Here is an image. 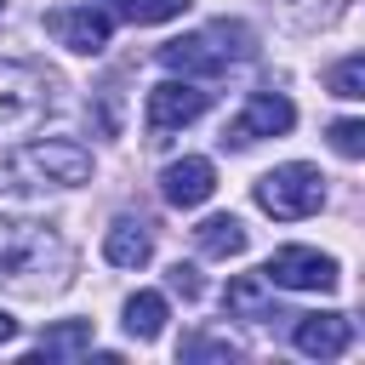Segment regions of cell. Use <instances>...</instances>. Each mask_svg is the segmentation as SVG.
<instances>
[{
    "label": "cell",
    "instance_id": "6da1fadb",
    "mask_svg": "<svg viewBox=\"0 0 365 365\" xmlns=\"http://www.w3.org/2000/svg\"><path fill=\"white\" fill-rule=\"evenodd\" d=\"M74 274V251L51 222L34 217H0V279L17 297H51Z\"/></svg>",
    "mask_w": 365,
    "mask_h": 365
},
{
    "label": "cell",
    "instance_id": "7a4b0ae2",
    "mask_svg": "<svg viewBox=\"0 0 365 365\" xmlns=\"http://www.w3.org/2000/svg\"><path fill=\"white\" fill-rule=\"evenodd\" d=\"M154 57H160L171 74L217 80V74H228L234 63H251V57H257V34H251L245 23H228V17H217V23H211V29H200V34L165 40Z\"/></svg>",
    "mask_w": 365,
    "mask_h": 365
},
{
    "label": "cell",
    "instance_id": "3957f363",
    "mask_svg": "<svg viewBox=\"0 0 365 365\" xmlns=\"http://www.w3.org/2000/svg\"><path fill=\"white\" fill-rule=\"evenodd\" d=\"M57 91V80L40 68V63H29V57H0V143H11V137H29L46 114H51V97Z\"/></svg>",
    "mask_w": 365,
    "mask_h": 365
},
{
    "label": "cell",
    "instance_id": "277c9868",
    "mask_svg": "<svg viewBox=\"0 0 365 365\" xmlns=\"http://www.w3.org/2000/svg\"><path fill=\"white\" fill-rule=\"evenodd\" d=\"M6 177L17 188H80L91 177V148L74 137H40L6 160Z\"/></svg>",
    "mask_w": 365,
    "mask_h": 365
},
{
    "label": "cell",
    "instance_id": "5b68a950",
    "mask_svg": "<svg viewBox=\"0 0 365 365\" xmlns=\"http://www.w3.org/2000/svg\"><path fill=\"white\" fill-rule=\"evenodd\" d=\"M251 194H257V205H262L274 222H302V217H314V211L325 205V177H319L314 165L291 160V165L262 171Z\"/></svg>",
    "mask_w": 365,
    "mask_h": 365
},
{
    "label": "cell",
    "instance_id": "8992f818",
    "mask_svg": "<svg viewBox=\"0 0 365 365\" xmlns=\"http://www.w3.org/2000/svg\"><path fill=\"white\" fill-rule=\"evenodd\" d=\"M205 108H211V91H205L200 80H160V86L148 91V103H143V125H148V137L160 143V137L194 125Z\"/></svg>",
    "mask_w": 365,
    "mask_h": 365
},
{
    "label": "cell",
    "instance_id": "52a82bcc",
    "mask_svg": "<svg viewBox=\"0 0 365 365\" xmlns=\"http://www.w3.org/2000/svg\"><path fill=\"white\" fill-rule=\"evenodd\" d=\"M262 279L274 291H336V257L314 251V245H279L268 262H262Z\"/></svg>",
    "mask_w": 365,
    "mask_h": 365
},
{
    "label": "cell",
    "instance_id": "ba28073f",
    "mask_svg": "<svg viewBox=\"0 0 365 365\" xmlns=\"http://www.w3.org/2000/svg\"><path fill=\"white\" fill-rule=\"evenodd\" d=\"M291 125H297L291 97H279V91H251V97H245V108L228 120L222 143H228V148H251V143H262V137H285Z\"/></svg>",
    "mask_w": 365,
    "mask_h": 365
},
{
    "label": "cell",
    "instance_id": "9c48e42d",
    "mask_svg": "<svg viewBox=\"0 0 365 365\" xmlns=\"http://www.w3.org/2000/svg\"><path fill=\"white\" fill-rule=\"evenodd\" d=\"M46 29L57 34V46H68V51H80V57H97V51L108 46L114 17H108L103 6H51V11H46Z\"/></svg>",
    "mask_w": 365,
    "mask_h": 365
},
{
    "label": "cell",
    "instance_id": "30bf717a",
    "mask_svg": "<svg viewBox=\"0 0 365 365\" xmlns=\"http://www.w3.org/2000/svg\"><path fill=\"white\" fill-rule=\"evenodd\" d=\"M211 188H217V165H211L205 154H182V160H171V165L160 171V194H165V205H177V211L205 205Z\"/></svg>",
    "mask_w": 365,
    "mask_h": 365
},
{
    "label": "cell",
    "instance_id": "8fae6325",
    "mask_svg": "<svg viewBox=\"0 0 365 365\" xmlns=\"http://www.w3.org/2000/svg\"><path fill=\"white\" fill-rule=\"evenodd\" d=\"M297 325H291V342H297V354H308V359H336V354H348V342H354V319L348 314H291Z\"/></svg>",
    "mask_w": 365,
    "mask_h": 365
},
{
    "label": "cell",
    "instance_id": "7c38bea8",
    "mask_svg": "<svg viewBox=\"0 0 365 365\" xmlns=\"http://www.w3.org/2000/svg\"><path fill=\"white\" fill-rule=\"evenodd\" d=\"M222 308H228L234 319H251V325L285 319V314L274 308V285H268L262 274H240V279H228V291H222Z\"/></svg>",
    "mask_w": 365,
    "mask_h": 365
},
{
    "label": "cell",
    "instance_id": "4fadbf2b",
    "mask_svg": "<svg viewBox=\"0 0 365 365\" xmlns=\"http://www.w3.org/2000/svg\"><path fill=\"white\" fill-rule=\"evenodd\" d=\"M103 257H108L114 268H143V262L154 257V234H148V222H137V217H114V228L103 234Z\"/></svg>",
    "mask_w": 365,
    "mask_h": 365
},
{
    "label": "cell",
    "instance_id": "5bb4252c",
    "mask_svg": "<svg viewBox=\"0 0 365 365\" xmlns=\"http://www.w3.org/2000/svg\"><path fill=\"white\" fill-rule=\"evenodd\" d=\"M34 354L40 359H80V354H91V319H57V325H46L40 342H34Z\"/></svg>",
    "mask_w": 365,
    "mask_h": 365
},
{
    "label": "cell",
    "instance_id": "9a60e30c",
    "mask_svg": "<svg viewBox=\"0 0 365 365\" xmlns=\"http://www.w3.org/2000/svg\"><path fill=\"white\" fill-rule=\"evenodd\" d=\"M194 245H200L205 257H222V262H228V257L245 251V222H240V217H205V222L194 228Z\"/></svg>",
    "mask_w": 365,
    "mask_h": 365
},
{
    "label": "cell",
    "instance_id": "2e32d148",
    "mask_svg": "<svg viewBox=\"0 0 365 365\" xmlns=\"http://www.w3.org/2000/svg\"><path fill=\"white\" fill-rule=\"evenodd\" d=\"M165 297L160 291H137V297H125V331L137 336V342H154L160 331H165Z\"/></svg>",
    "mask_w": 365,
    "mask_h": 365
},
{
    "label": "cell",
    "instance_id": "e0dca14e",
    "mask_svg": "<svg viewBox=\"0 0 365 365\" xmlns=\"http://www.w3.org/2000/svg\"><path fill=\"white\" fill-rule=\"evenodd\" d=\"M108 17H125V23H171L182 17L194 0H97Z\"/></svg>",
    "mask_w": 365,
    "mask_h": 365
},
{
    "label": "cell",
    "instance_id": "ac0fdd59",
    "mask_svg": "<svg viewBox=\"0 0 365 365\" xmlns=\"http://www.w3.org/2000/svg\"><path fill=\"white\" fill-rule=\"evenodd\" d=\"M325 86H331V97L359 103V97H365V57H359V51H354V57H342V63L325 74Z\"/></svg>",
    "mask_w": 365,
    "mask_h": 365
},
{
    "label": "cell",
    "instance_id": "d6986e66",
    "mask_svg": "<svg viewBox=\"0 0 365 365\" xmlns=\"http://www.w3.org/2000/svg\"><path fill=\"white\" fill-rule=\"evenodd\" d=\"M348 11V0H291V23L297 29H331Z\"/></svg>",
    "mask_w": 365,
    "mask_h": 365
},
{
    "label": "cell",
    "instance_id": "ffe728a7",
    "mask_svg": "<svg viewBox=\"0 0 365 365\" xmlns=\"http://www.w3.org/2000/svg\"><path fill=\"white\" fill-rule=\"evenodd\" d=\"M240 348L228 342V336H211V331H194V336H182V348H177V359H234Z\"/></svg>",
    "mask_w": 365,
    "mask_h": 365
},
{
    "label": "cell",
    "instance_id": "44dd1931",
    "mask_svg": "<svg viewBox=\"0 0 365 365\" xmlns=\"http://www.w3.org/2000/svg\"><path fill=\"white\" fill-rule=\"evenodd\" d=\"M331 148H336L342 160H359V154H365V125H359V120H336V125H331Z\"/></svg>",
    "mask_w": 365,
    "mask_h": 365
},
{
    "label": "cell",
    "instance_id": "7402d4cb",
    "mask_svg": "<svg viewBox=\"0 0 365 365\" xmlns=\"http://www.w3.org/2000/svg\"><path fill=\"white\" fill-rule=\"evenodd\" d=\"M171 291H177V297H200V274H194L188 262H177V268H171Z\"/></svg>",
    "mask_w": 365,
    "mask_h": 365
},
{
    "label": "cell",
    "instance_id": "603a6c76",
    "mask_svg": "<svg viewBox=\"0 0 365 365\" xmlns=\"http://www.w3.org/2000/svg\"><path fill=\"white\" fill-rule=\"evenodd\" d=\"M11 336H17V319H11L6 308H0V342H11Z\"/></svg>",
    "mask_w": 365,
    "mask_h": 365
}]
</instances>
